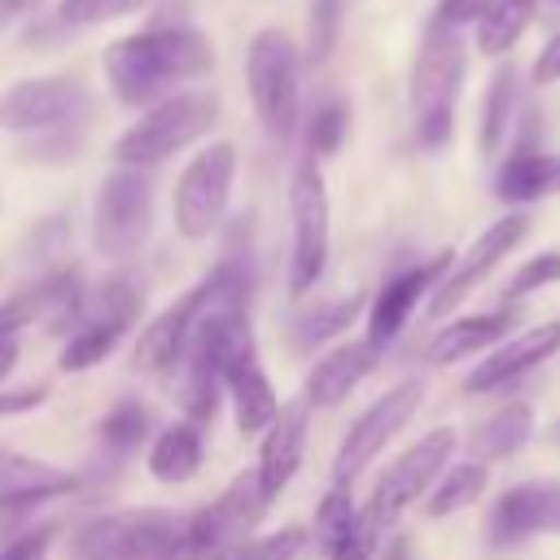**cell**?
<instances>
[{"label": "cell", "mask_w": 560, "mask_h": 560, "mask_svg": "<svg viewBox=\"0 0 560 560\" xmlns=\"http://www.w3.org/2000/svg\"><path fill=\"white\" fill-rule=\"evenodd\" d=\"M18 354H22V332H13V328H0V385L13 376V368H18Z\"/></svg>", "instance_id": "f6af8a7d"}, {"label": "cell", "mask_w": 560, "mask_h": 560, "mask_svg": "<svg viewBox=\"0 0 560 560\" xmlns=\"http://www.w3.org/2000/svg\"><path fill=\"white\" fill-rule=\"evenodd\" d=\"M455 455V429H429L420 442H411L385 472H381V481H376V490H372V503H368V512H372V521L381 525V529H389L416 499H424L429 494V486L438 481V472L446 468V459Z\"/></svg>", "instance_id": "8fae6325"}, {"label": "cell", "mask_w": 560, "mask_h": 560, "mask_svg": "<svg viewBox=\"0 0 560 560\" xmlns=\"http://www.w3.org/2000/svg\"><path fill=\"white\" fill-rule=\"evenodd\" d=\"M560 350V319H547V324H534L525 332H508L499 346H490V354L468 372L464 389L468 394H490V389H503L512 385L516 376H525L529 368H538L542 359H551Z\"/></svg>", "instance_id": "ac0fdd59"}, {"label": "cell", "mask_w": 560, "mask_h": 560, "mask_svg": "<svg viewBox=\"0 0 560 560\" xmlns=\"http://www.w3.org/2000/svg\"><path fill=\"white\" fill-rule=\"evenodd\" d=\"M144 560H192V556H188V542H179V547H166V551L144 556Z\"/></svg>", "instance_id": "7dc6e473"}, {"label": "cell", "mask_w": 560, "mask_h": 560, "mask_svg": "<svg viewBox=\"0 0 560 560\" xmlns=\"http://www.w3.org/2000/svg\"><path fill=\"white\" fill-rule=\"evenodd\" d=\"M556 280H560V249H542V254H534L529 262L516 267V276L503 284V302H521V298H529V293H538Z\"/></svg>", "instance_id": "8d00e7d4"}, {"label": "cell", "mask_w": 560, "mask_h": 560, "mask_svg": "<svg viewBox=\"0 0 560 560\" xmlns=\"http://www.w3.org/2000/svg\"><path fill=\"white\" fill-rule=\"evenodd\" d=\"M140 311H144V284L127 267H118L114 276H105L101 289L88 293V302H83V315H101V319H114L122 328H131L140 319Z\"/></svg>", "instance_id": "1f68e13d"}, {"label": "cell", "mask_w": 560, "mask_h": 560, "mask_svg": "<svg viewBox=\"0 0 560 560\" xmlns=\"http://www.w3.org/2000/svg\"><path fill=\"white\" fill-rule=\"evenodd\" d=\"M363 306H368L363 293H350V298H332V302H319V306L293 315V324H289L293 350H315V346L341 337V332L363 315Z\"/></svg>", "instance_id": "f1b7e54d"}, {"label": "cell", "mask_w": 560, "mask_h": 560, "mask_svg": "<svg viewBox=\"0 0 560 560\" xmlns=\"http://www.w3.org/2000/svg\"><path fill=\"white\" fill-rule=\"evenodd\" d=\"M289 219H293V249H289V293L302 298L315 289V280L328 267V241H332V219H328V184L319 171V158L298 162L289 179Z\"/></svg>", "instance_id": "52a82bcc"}, {"label": "cell", "mask_w": 560, "mask_h": 560, "mask_svg": "<svg viewBox=\"0 0 560 560\" xmlns=\"http://www.w3.org/2000/svg\"><path fill=\"white\" fill-rule=\"evenodd\" d=\"M446 267H451V254H438V258H429V262H416V267L394 271V276L376 289V298H372V306H368V341L385 350V346L407 328V319L416 315L420 298L446 276Z\"/></svg>", "instance_id": "2e32d148"}, {"label": "cell", "mask_w": 560, "mask_h": 560, "mask_svg": "<svg viewBox=\"0 0 560 560\" xmlns=\"http://www.w3.org/2000/svg\"><path fill=\"white\" fill-rule=\"evenodd\" d=\"M88 105L92 101H88V88L79 79H61V74L22 79L0 96V127L22 131V136H39V131L88 122Z\"/></svg>", "instance_id": "7c38bea8"}, {"label": "cell", "mask_w": 560, "mask_h": 560, "mask_svg": "<svg viewBox=\"0 0 560 560\" xmlns=\"http://www.w3.org/2000/svg\"><path fill=\"white\" fill-rule=\"evenodd\" d=\"M516 101H521V74L512 61H503L486 88V105H481V153L494 158L508 144L512 118H516Z\"/></svg>", "instance_id": "4dcf8cb0"}, {"label": "cell", "mask_w": 560, "mask_h": 560, "mask_svg": "<svg viewBox=\"0 0 560 560\" xmlns=\"http://www.w3.org/2000/svg\"><path fill=\"white\" fill-rule=\"evenodd\" d=\"M153 0H61L57 4V22L61 26H96V22H109V18L140 13Z\"/></svg>", "instance_id": "d590c367"}, {"label": "cell", "mask_w": 560, "mask_h": 560, "mask_svg": "<svg viewBox=\"0 0 560 560\" xmlns=\"http://www.w3.org/2000/svg\"><path fill=\"white\" fill-rule=\"evenodd\" d=\"M22 9H26V0H0V26H9Z\"/></svg>", "instance_id": "bcb514c9"}, {"label": "cell", "mask_w": 560, "mask_h": 560, "mask_svg": "<svg viewBox=\"0 0 560 560\" xmlns=\"http://www.w3.org/2000/svg\"><path fill=\"white\" fill-rule=\"evenodd\" d=\"M556 192H560V153H547L534 144H516L494 175V197L503 206H529Z\"/></svg>", "instance_id": "603a6c76"}, {"label": "cell", "mask_w": 560, "mask_h": 560, "mask_svg": "<svg viewBox=\"0 0 560 560\" xmlns=\"http://www.w3.org/2000/svg\"><path fill=\"white\" fill-rule=\"evenodd\" d=\"M149 232H153V179L144 175V166L118 162V171H109L96 188L92 245L96 254L127 262L144 249Z\"/></svg>", "instance_id": "5b68a950"}, {"label": "cell", "mask_w": 560, "mask_h": 560, "mask_svg": "<svg viewBox=\"0 0 560 560\" xmlns=\"http://www.w3.org/2000/svg\"><path fill=\"white\" fill-rule=\"evenodd\" d=\"M529 433H534V411L525 402H508L472 429V459H481V464L508 459L529 442Z\"/></svg>", "instance_id": "4316f807"}, {"label": "cell", "mask_w": 560, "mask_h": 560, "mask_svg": "<svg viewBox=\"0 0 560 560\" xmlns=\"http://www.w3.org/2000/svg\"><path fill=\"white\" fill-rule=\"evenodd\" d=\"M52 538H57V525L52 521L48 525H35V529H22V534H13L0 547V560H44L48 547H52Z\"/></svg>", "instance_id": "60d3db41"}, {"label": "cell", "mask_w": 560, "mask_h": 560, "mask_svg": "<svg viewBox=\"0 0 560 560\" xmlns=\"http://www.w3.org/2000/svg\"><path fill=\"white\" fill-rule=\"evenodd\" d=\"M201 455H206V446H201V429H197V420H175V424H166V429L149 442L144 464H149V472H153L158 481L179 486V481L197 477Z\"/></svg>", "instance_id": "d4e9b609"}, {"label": "cell", "mask_w": 560, "mask_h": 560, "mask_svg": "<svg viewBox=\"0 0 560 560\" xmlns=\"http://www.w3.org/2000/svg\"><path fill=\"white\" fill-rule=\"evenodd\" d=\"M306 429H311V402H306V394L280 402L276 420L262 429V446H258L254 472H258V486H262V494H267L271 503H276V494H280V490L298 477V468H302Z\"/></svg>", "instance_id": "e0dca14e"}, {"label": "cell", "mask_w": 560, "mask_h": 560, "mask_svg": "<svg viewBox=\"0 0 560 560\" xmlns=\"http://www.w3.org/2000/svg\"><path fill=\"white\" fill-rule=\"evenodd\" d=\"M376 542H381V525L372 521V512L363 508L354 516V525L346 529V538L328 551V560H376Z\"/></svg>", "instance_id": "ab89813d"}, {"label": "cell", "mask_w": 560, "mask_h": 560, "mask_svg": "<svg viewBox=\"0 0 560 560\" xmlns=\"http://www.w3.org/2000/svg\"><path fill=\"white\" fill-rule=\"evenodd\" d=\"M346 131H350V105L341 96H324L306 118V153L311 158H332L341 149Z\"/></svg>", "instance_id": "836d02e7"}, {"label": "cell", "mask_w": 560, "mask_h": 560, "mask_svg": "<svg viewBox=\"0 0 560 560\" xmlns=\"http://www.w3.org/2000/svg\"><path fill=\"white\" fill-rule=\"evenodd\" d=\"M122 324L114 319H101V315H79V324L66 332V346L57 354V368L61 372H88L96 363H105L114 354V346L122 341Z\"/></svg>", "instance_id": "f546056e"}, {"label": "cell", "mask_w": 560, "mask_h": 560, "mask_svg": "<svg viewBox=\"0 0 560 560\" xmlns=\"http://www.w3.org/2000/svg\"><path fill=\"white\" fill-rule=\"evenodd\" d=\"M534 18H538V0H490L477 13V52L508 57Z\"/></svg>", "instance_id": "484cf974"}, {"label": "cell", "mask_w": 560, "mask_h": 560, "mask_svg": "<svg viewBox=\"0 0 560 560\" xmlns=\"http://www.w3.org/2000/svg\"><path fill=\"white\" fill-rule=\"evenodd\" d=\"M88 302V284L79 267H57L39 280H31L26 289H18L9 302H0V328H48V332H70L83 315Z\"/></svg>", "instance_id": "5bb4252c"}, {"label": "cell", "mask_w": 560, "mask_h": 560, "mask_svg": "<svg viewBox=\"0 0 560 560\" xmlns=\"http://www.w3.org/2000/svg\"><path fill=\"white\" fill-rule=\"evenodd\" d=\"M529 232V219L521 214V210H508L503 219H494L464 254H459V262L451 258V267H446V276L433 284V298H429V315L438 319V315H451L516 245H521V236Z\"/></svg>", "instance_id": "4fadbf2b"}, {"label": "cell", "mask_w": 560, "mask_h": 560, "mask_svg": "<svg viewBox=\"0 0 560 560\" xmlns=\"http://www.w3.org/2000/svg\"><path fill=\"white\" fill-rule=\"evenodd\" d=\"M512 324H516V315H503V311L459 315V319L442 324V328L429 337L424 354H429L433 368H451V363H459V359H468V354H477V350L499 346V341L512 332Z\"/></svg>", "instance_id": "cb8c5ba5"}, {"label": "cell", "mask_w": 560, "mask_h": 560, "mask_svg": "<svg viewBox=\"0 0 560 560\" xmlns=\"http://www.w3.org/2000/svg\"><path fill=\"white\" fill-rule=\"evenodd\" d=\"M48 402V385H22V389H4L0 385V420L4 416H26L35 407Z\"/></svg>", "instance_id": "b9f144b4"}, {"label": "cell", "mask_w": 560, "mask_h": 560, "mask_svg": "<svg viewBox=\"0 0 560 560\" xmlns=\"http://www.w3.org/2000/svg\"><path fill=\"white\" fill-rule=\"evenodd\" d=\"M219 118V101L210 92H171L162 101H153L140 122H131L118 140H114V158L127 166H158L166 158H175L179 149H188L192 140H201Z\"/></svg>", "instance_id": "3957f363"}, {"label": "cell", "mask_w": 560, "mask_h": 560, "mask_svg": "<svg viewBox=\"0 0 560 560\" xmlns=\"http://www.w3.org/2000/svg\"><path fill=\"white\" fill-rule=\"evenodd\" d=\"M529 79H534V88H551V83H560V31H556V35L542 44V52L534 57Z\"/></svg>", "instance_id": "7bdbcfd3"}, {"label": "cell", "mask_w": 560, "mask_h": 560, "mask_svg": "<svg viewBox=\"0 0 560 560\" xmlns=\"http://www.w3.org/2000/svg\"><path fill=\"white\" fill-rule=\"evenodd\" d=\"M486 534L494 547H516L538 534H560V481L534 477V481H516L512 490H503L490 508Z\"/></svg>", "instance_id": "9a60e30c"}, {"label": "cell", "mask_w": 560, "mask_h": 560, "mask_svg": "<svg viewBox=\"0 0 560 560\" xmlns=\"http://www.w3.org/2000/svg\"><path fill=\"white\" fill-rule=\"evenodd\" d=\"M538 13H542V18H547V13L560 18V0H538Z\"/></svg>", "instance_id": "c3c4849f"}, {"label": "cell", "mask_w": 560, "mask_h": 560, "mask_svg": "<svg viewBox=\"0 0 560 560\" xmlns=\"http://www.w3.org/2000/svg\"><path fill=\"white\" fill-rule=\"evenodd\" d=\"M74 486H79L74 472L0 446V516H18V512H26V508H35L44 499L70 494Z\"/></svg>", "instance_id": "d6986e66"}, {"label": "cell", "mask_w": 560, "mask_h": 560, "mask_svg": "<svg viewBox=\"0 0 560 560\" xmlns=\"http://www.w3.org/2000/svg\"><path fill=\"white\" fill-rule=\"evenodd\" d=\"M306 547V529L298 525H284L276 534H262V538H245L228 560H293L298 551Z\"/></svg>", "instance_id": "74e56055"}, {"label": "cell", "mask_w": 560, "mask_h": 560, "mask_svg": "<svg viewBox=\"0 0 560 560\" xmlns=\"http://www.w3.org/2000/svg\"><path fill=\"white\" fill-rule=\"evenodd\" d=\"M245 83H249V101L254 114L262 122V131L271 140H289L298 131V101H302V83H298V48L284 31L267 26L249 39L245 52Z\"/></svg>", "instance_id": "8992f818"}, {"label": "cell", "mask_w": 560, "mask_h": 560, "mask_svg": "<svg viewBox=\"0 0 560 560\" xmlns=\"http://www.w3.org/2000/svg\"><path fill=\"white\" fill-rule=\"evenodd\" d=\"M556 438H560V424H556Z\"/></svg>", "instance_id": "681fc988"}, {"label": "cell", "mask_w": 560, "mask_h": 560, "mask_svg": "<svg viewBox=\"0 0 560 560\" xmlns=\"http://www.w3.org/2000/svg\"><path fill=\"white\" fill-rule=\"evenodd\" d=\"M376 363H381V346H372L368 337L341 341V346H332L324 359H315V368L306 372L302 394H306L311 407H337L341 398H350V389H354L363 376L376 372Z\"/></svg>", "instance_id": "44dd1931"}, {"label": "cell", "mask_w": 560, "mask_h": 560, "mask_svg": "<svg viewBox=\"0 0 560 560\" xmlns=\"http://www.w3.org/2000/svg\"><path fill=\"white\" fill-rule=\"evenodd\" d=\"M464 66H468V48L459 39V26L433 18L411 61V118H416V140L424 149H442L455 131Z\"/></svg>", "instance_id": "7a4b0ae2"}, {"label": "cell", "mask_w": 560, "mask_h": 560, "mask_svg": "<svg viewBox=\"0 0 560 560\" xmlns=\"http://www.w3.org/2000/svg\"><path fill=\"white\" fill-rule=\"evenodd\" d=\"M271 508V499L258 486V472L245 468L228 481V490L206 503L201 512H192L184 521V542L192 560H228L245 538H254V525L262 521V512Z\"/></svg>", "instance_id": "ba28073f"}, {"label": "cell", "mask_w": 560, "mask_h": 560, "mask_svg": "<svg viewBox=\"0 0 560 560\" xmlns=\"http://www.w3.org/2000/svg\"><path fill=\"white\" fill-rule=\"evenodd\" d=\"M354 516H359V508H354V499H350V486H341V481H332V490L319 499V508H315V542L324 547V556L346 538V529L354 525Z\"/></svg>", "instance_id": "e575fe53"}, {"label": "cell", "mask_w": 560, "mask_h": 560, "mask_svg": "<svg viewBox=\"0 0 560 560\" xmlns=\"http://www.w3.org/2000/svg\"><path fill=\"white\" fill-rule=\"evenodd\" d=\"M420 402H424V381L407 376V381L389 385V389L346 429V438H341V446H337V459H332V481L350 486V481L398 438V429L416 416Z\"/></svg>", "instance_id": "30bf717a"}, {"label": "cell", "mask_w": 560, "mask_h": 560, "mask_svg": "<svg viewBox=\"0 0 560 560\" xmlns=\"http://www.w3.org/2000/svg\"><path fill=\"white\" fill-rule=\"evenodd\" d=\"M214 66V48L192 26H149L105 48V79L131 109L171 96L179 83L201 79Z\"/></svg>", "instance_id": "6da1fadb"}, {"label": "cell", "mask_w": 560, "mask_h": 560, "mask_svg": "<svg viewBox=\"0 0 560 560\" xmlns=\"http://www.w3.org/2000/svg\"><path fill=\"white\" fill-rule=\"evenodd\" d=\"M341 31V0H311V26H306V57L324 61Z\"/></svg>", "instance_id": "f35d334b"}, {"label": "cell", "mask_w": 560, "mask_h": 560, "mask_svg": "<svg viewBox=\"0 0 560 560\" xmlns=\"http://www.w3.org/2000/svg\"><path fill=\"white\" fill-rule=\"evenodd\" d=\"M197 306H201V284H192L179 302H171L162 315H153L140 332V346H136V368L140 372H153V376H166L179 368L184 350H188V337H192V319H197Z\"/></svg>", "instance_id": "ffe728a7"}, {"label": "cell", "mask_w": 560, "mask_h": 560, "mask_svg": "<svg viewBox=\"0 0 560 560\" xmlns=\"http://www.w3.org/2000/svg\"><path fill=\"white\" fill-rule=\"evenodd\" d=\"M149 429H153L149 407L136 402V398H122V402H114V407L101 416L96 438H101V446H105L114 459H122V455H131V451H140V446L149 442Z\"/></svg>", "instance_id": "d6a6232c"}, {"label": "cell", "mask_w": 560, "mask_h": 560, "mask_svg": "<svg viewBox=\"0 0 560 560\" xmlns=\"http://www.w3.org/2000/svg\"><path fill=\"white\" fill-rule=\"evenodd\" d=\"M223 394L232 398V416H236V429L241 433H262L276 411H280V398L254 354V346L236 350V359L228 363V376H223Z\"/></svg>", "instance_id": "7402d4cb"}, {"label": "cell", "mask_w": 560, "mask_h": 560, "mask_svg": "<svg viewBox=\"0 0 560 560\" xmlns=\"http://www.w3.org/2000/svg\"><path fill=\"white\" fill-rule=\"evenodd\" d=\"M490 486V464L481 459H464V464H451L438 472V481L429 486L424 494V512L429 516H455L464 508H472Z\"/></svg>", "instance_id": "83f0119b"}, {"label": "cell", "mask_w": 560, "mask_h": 560, "mask_svg": "<svg viewBox=\"0 0 560 560\" xmlns=\"http://www.w3.org/2000/svg\"><path fill=\"white\" fill-rule=\"evenodd\" d=\"M232 179H236V149L228 140L201 149L184 166V175L175 184V228H179V236L206 241L223 223V210H228V197H232Z\"/></svg>", "instance_id": "9c48e42d"}, {"label": "cell", "mask_w": 560, "mask_h": 560, "mask_svg": "<svg viewBox=\"0 0 560 560\" xmlns=\"http://www.w3.org/2000/svg\"><path fill=\"white\" fill-rule=\"evenodd\" d=\"M184 542V521L166 508H122L88 516L66 538V560H144Z\"/></svg>", "instance_id": "277c9868"}, {"label": "cell", "mask_w": 560, "mask_h": 560, "mask_svg": "<svg viewBox=\"0 0 560 560\" xmlns=\"http://www.w3.org/2000/svg\"><path fill=\"white\" fill-rule=\"evenodd\" d=\"M486 4H490V0H442L433 18H442V22H451V26H464V22H477V13H481Z\"/></svg>", "instance_id": "ee69618b"}]
</instances>
